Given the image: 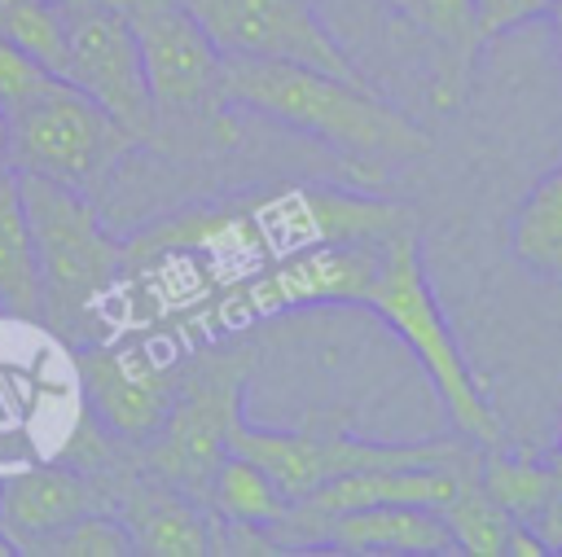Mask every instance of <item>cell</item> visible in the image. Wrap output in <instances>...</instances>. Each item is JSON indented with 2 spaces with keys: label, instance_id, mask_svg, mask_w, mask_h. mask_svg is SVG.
I'll use <instances>...</instances> for the list:
<instances>
[{
  "label": "cell",
  "instance_id": "obj_27",
  "mask_svg": "<svg viewBox=\"0 0 562 557\" xmlns=\"http://www.w3.org/2000/svg\"><path fill=\"white\" fill-rule=\"evenodd\" d=\"M549 18H553V26H558V44H562V0H553V9H549Z\"/></svg>",
  "mask_w": 562,
  "mask_h": 557
},
{
  "label": "cell",
  "instance_id": "obj_21",
  "mask_svg": "<svg viewBox=\"0 0 562 557\" xmlns=\"http://www.w3.org/2000/svg\"><path fill=\"white\" fill-rule=\"evenodd\" d=\"M127 553H136V548H132V535L119 522V513L88 509L75 522H66L61 531H53L35 557H127Z\"/></svg>",
  "mask_w": 562,
  "mask_h": 557
},
{
  "label": "cell",
  "instance_id": "obj_2",
  "mask_svg": "<svg viewBox=\"0 0 562 557\" xmlns=\"http://www.w3.org/2000/svg\"><path fill=\"white\" fill-rule=\"evenodd\" d=\"M154 105L149 149L167 158H215L241 140L224 101V53L180 0H123Z\"/></svg>",
  "mask_w": 562,
  "mask_h": 557
},
{
  "label": "cell",
  "instance_id": "obj_29",
  "mask_svg": "<svg viewBox=\"0 0 562 557\" xmlns=\"http://www.w3.org/2000/svg\"><path fill=\"white\" fill-rule=\"evenodd\" d=\"M48 4H57V9H75V4H92V0H48Z\"/></svg>",
  "mask_w": 562,
  "mask_h": 557
},
{
  "label": "cell",
  "instance_id": "obj_20",
  "mask_svg": "<svg viewBox=\"0 0 562 557\" xmlns=\"http://www.w3.org/2000/svg\"><path fill=\"white\" fill-rule=\"evenodd\" d=\"M479 482L483 491L514 518V522H536L540 504L549 500L553 487V465L549 461H531V456H514L501 447H483L479 456Z\"/></svg>",
  "mask_w": 562,
  "mask_h": 557
},
{
  "label": "cell",
  "instance_id": "obj_19",
  "mask_svg": "<svg viewBox=\"0 0 562 557\" xmlns=\"http://www.w3.org/2000/svg\"><path fill=\"white\" fill-rule=\"evenodd\" d=\"M206 509L220 518V522H246V526H272L285 518L290 500L285 491L246 456L237 452H224L215 474H211V487H206Z\"/></svg>",
  "mask_w": 562,
  "mask_h": 557
},
{
  "label": "cell",
  "instance_id": "obj_8",
  "mask_svg": "<svg viewBox=\"0 0 562 557\" xmlns=\"http://www.w3.org/2000/svg\"><path fill=\"white\" fill-rule=\"evenodd\" d=\"M61 26H66L61 79L75 83L83 96H92L132 136V145L149 149L154 105H149L145 66H140V48L123 13V0H92V4L61 9Z\"/></svg>",
  "mask_w": 562,
  "mask_h": 557
},
{
  "label": "cell",
  "instance_id": "obj_11",
  "mask_svg": "<svg viewBox=\"0 0 562 557\" xmlns=\"http://www.w3.org/2000/svg\"><path fill=\"white\" fill-rule=\"evenodd\" d=\"M79 377L92 421L119 443H149L176 399L180 364L154 355L145 342H105L79 351Z\"/></svg>",
  "mask_w": 562,
  "mask_h": 557
},
{
  "label": "cell",
  "instance_id": "obj_26",
  "mask_svg": "<svg viewBox=\"0 0 562 557\" xmlns=\"http://www.w3.org/2000/svg\"><path fill=\"white\" fill-rule=\"evenodd\" d=\"M553 469H562V430H558V439H553V447H549V456H544Z\"/></svg>",
  "mask_w": 562,
  "mask_h": 557
},
{
  "label": "cell",
  "instance_id": "obj_18",
  "mask_svg": "<svg viewBox=\"0 0 562 557\" xmlns=\"http://www.w3.org/2000/svg\"><path fill=\"white\" fill-rule=\"evenodd\" d=\"M509 250L522 272L562 281V162L522 197L509 228Z\"/></svg>",
  "mask_w": 562,
  "mask_h": 557
},
{
  "label": "cell",
  "instance_id": "obj_3",
  "mask_svg": "<svg viewBox=\"0 0 562 557\" xmlns=\"http://www.w3.org/2000/svg\"><path fill=\"white\" fill-rule=\"evenodd\" d=\"M378 320H386V329L413 351V360L426 368L448 425L457 439L474 443V447H501V417L492 408V395L483 390V382L474 377L430 281H426V263H422V241L417 228L395 232L382 250L378 276L364 289V303Z\"/></svg>",
  "mask_w": 562,
  "mask_h": 557
},
{
  "label": "cell",
  "instance_id": "obj_7",
  "mask_svg": "<svg viewBox=\"0 0 562 557\" xmlns=\"http://www.w3.org/2000/svg\"><path fill=\"white\" fill-rule=\"evenodd\" d=\"M228 452L255 461L281 491L285 500H303L307 491L356 474L373 465H413V461H448L465 447V439H439V443H369L356 434H329V430H263L250 425L246 412L228 425L224 439Z\"/></svg>",
  "mask_w": 562,
  "mask_h": 557
},
{
  "label": "cell",
  "instance_id": "obj_14",
  "mask_svg": "<svg viewBox=\"0 0 562 557\" xmlns=\"http://www.w3.org/2000/svg\"><path fill=\"white\" fill-rule=\"evenodd\" d=\"M321 548L356 557H448L457 539L430 504H369L329 518Z\"/></svg>",
  "mask_w": 562,
  "mask_h": 557
},
{
  "label": "cell",
  "instance_id": "obj_1",
  "mask_svg": "<svg viewBox=\"0 0 562 557\" xmlns=\"http://www.w3.org/2000/svg\"><path fill=\"white\" fill-rule=\"evenodd\" d=\"M224 101L329 145L360 184H382L430 154V132L391 105L369 79L224 53Z\"/></svg>",
  "mask_w": 562,
  "mask_h": 557
},
{
  "label": "cell",
  "instance_id": "obj_9",
  "mask_svg": "<svg viewBox=\"0 0 562 557\" xmlns=\"http://www.w3.org/2000/svg\"><path fill=\"white\" fill-rule=\"evenodd\" d=\"M220 53L316 66L342 79H364L342 44L325 31L307 0H180Z\"/></svg>",
  "mask_w": 562,
  "mask_h": 557
},
{
  "label": "cell",
  "instance_id": "obj_4",
  "mask_svg": "<svg viewBox=\"0 0 562 557\" xmlns=\"http://www.w3.org/2000/svg\"><path fill=\"white\" fill-rule=\"evenodd\" d=\"M18 193H22L31 241H35L44 320L57 329H79L92 303L119 281L127 250L105 232L83 189H70L44 175H18Z\"/></svg>",
  "mask_w": 562,
  "mask_h": 557
},
{
  "label": "cell",
  "instance_id": "obj_13",
  "mask_svg": "<svg viewBox=\"0 0 562 557\" xmlns=\"http://www.w3.org/2000/svg\"><path fill=\"white\" fill-rule=\"evenodd\" d=\"M88 509H105L97 482L57 461L0 478V539L9 553H40V544Z\"/></svg>",
  "mask_w": 562,
  "mask_h": 557
},
{
  "label": "cell",
  "instance_id": "obj_28",
  "mask_svg": "<svg viewBox=\"0 0 562 557\" xmlns=\"http://www.w3.org/2000/svg\"><path fill=\"white\" fill-rule=\"evenodd\" d=\"M492 4H496V0H474V13H479V22L492 13Z\"/></svg>",
  "mask_w": 562,
  "mask_h": 557
},
{
  "label": "cell",
  "instance_id": "obj_22",
  "mask_svg": "<svg viewBox=\"0 0 562 557\" xmlns=\"http://www.w3.org/2000/svg\"><path fill=\"white\" fill-rule=\"evenodd\" d=\"M48 79H57V75L40 57H31L18 39H9L0 31V105H4V114L18 110L26 96H35Z\"/></svg>",
  "mask_w": 562,
  "mask_h": 557
},
{
  "label": "cell",
  "instance_id": "obj_6",
  "mask_svg": "<svg viewBox=\"0 0 562 557\" xmlns=\"http://www.w3.org/2000/svg\"><path fill=\"white\" fill-rule=\"evenodd\" d=\"M132 149V136L75 83L48 79L9 110V171L92 193Z\"/></svg>",
  "mask_w": 562,
  "mask_h": 557
},
{
  "label": "cell",
  "instance_id": "obj_10",
  "mask_svg": "<svg viewBox=\"0 0 562 557\" xmlns=\"http://www.w3.org/2000/svg\"><path fill=\"white\" fill-rule=\"evenodd\" d=\"M386 241H321L272 259L233 298V320H255L294 307H360L369 281L378 276Z\"/></svg>",
  "mask_w": 562,
  "mask_h": 557
},
{
  "label": "cell",
  "instance_id": "obj_12",
  "mask_svg": "<svg viewBox=\"0 0 562 557\" xmlns=\"http://www.w3.org/2000/svg\"><path fill=\"white\" fill-rule=\"evenodd\" d=\"M101 504L119 513L132 548L145 557H206L215 553V513L180 487L145 474L136 452L101 482Z\"/></svg>",
  "mask_w": 562,
  "mask_h": 557
},
{
  "label": "cell",
  "instance_id": "obj_25",
  "mask_svg": "<svg viewBox=\"0 0 562 557\" xmlns=\"http://www.w3.org/2000/svg\"><path fill=\"white\" fill-rule=\"evenodd\" d=\"M0 171H9V114L0 105Z\"/></svg>",
  "mask_w": 562,
  "mask_h": 557
},
{
  "label": "cell",
  "instance_id": "obj_5",
  "mask_svg": "<svg viewBox=\"0 0 562 557\" xmlns=\"http://www.w3.org/2000/svg\"><path fill=\"white\" fill-rule=\"evenodd\" d=\"M246 395V355L237 346H211L193 360V368H180L176 399L149 443L136 447V465L198 504H206L211 474L220 456L228 452V425L241 417Z\"/></svg>",
  "mask_w": 562,
  "mask_h": 557
},
{
  "label": "cell",
  "instance_id": "obj_17",
  "mask_svg": "<svg viewBox=\"0 0 562 557\" xmlns=\"http://www.w3.org/2000/svg\"><path fill=\"white\" fill-rule=\"evenodd\" d=\"M0 316L44 320V285L18 175L0 171Z\"/></svg>",
  "mask_w": 562,
  "mask_h": 557
},
{
  "label": "cell",
  "instance_id": "obj_16",
  "mask_svg": "<svg viewBox=\"0 0 562 557\" xmlns=\"http://www.w3.org/2000/svg\"><path fill=\"white\" fill-rule=\"evenodd\" d=\"M404 18L435 44L439 61V83H435V105L452 110L465 96L474 48H479V13L474 0H404Z\"/></svg>",
  "mask_w": 562,
  "mask_h": 557
},
{
  "label": "cell",
  "instance_id": "obj_23",
  "mask_svg": "<svg viewBox=\"0 0 562 557\" xmlns=\"http://www.w3.org/2000/svg\"><path fill=\"white\" fill-rule=\"evenodd\" d=\"M553 0H496L492 13L479 22V35H501L509 26H522V22H536V18H549Z\"/></svg>",
  "mask_w": 562,
  "mask_h": 557
},
{
  "label": "cell",
  "instance_id": "obj_24",
  "mask_svg": "<svg viewBox=\"0 0 562 557\" xmlns=\"http://www.w3.org/2000/svg\"><path fill=\"white\" fill-rule=\"evenodd\" d=\"M531 531L544 539L549 553H562V469H553V487H549V500L540 504Z\"/></svg>",
  "mask_w": 562,
  "mask_h": 557
},
{
  "label": "cell",
  "instance_id": "obj_15",
  "mask_svg": "<svg viewBox=\"0 0 562 557\" xmlns=\"http://www.w3.org/2000/svg\"><path fill=\"white\" fill-rule=\"evenodd\" d=\"M483 456V452H479ZM439 518L448 522L457 553L470 557H544V539L527 526L514 522L479 482V461H470L457 478V491L448 504H439Z\"/></svg>",
  "mask_w": 562,
  "mask_h": 557
}]
</instances>
